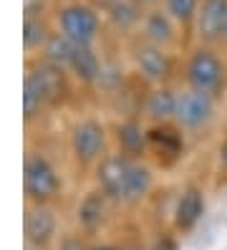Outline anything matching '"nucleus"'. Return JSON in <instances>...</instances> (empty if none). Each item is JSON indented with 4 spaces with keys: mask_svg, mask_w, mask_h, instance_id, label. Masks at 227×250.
<instances>
[{
    "mask_svg": "<svg viewBox=\"0 0 227 250\" xmlns=\"http://www.w3.org/2000/svg\"><path fill=\"white\" fill-rule=\"evenodd\" d=\"M179 86L222 99L227 91V58L222 56V48L205 43L187 46L182 51Z\"/></svg>",
    "mask_w": 227,
    "mask_h": 250,
    "instance_id": "nucleus-2",
    "label": "nucleus"
},
{
    "mask_svg": "<svg viewBox=\"0 0 227 250\" xmlns=\"http://www.w3.org/2000/svg\"><path fill=\"white\" fill-rule=\"evenodd\" d=\"M101 16H103L109 38H114L116 43H124L139 33L144 10L134 0H111V3H106L101 8Z\"/></svg>",
    "mask_w": 227,
    "mask_h": 250,
    "instance_id": "nucleus-15",
    "label": "nucleus"
},
{
    "mask_svg": "<svg viewBox=\"0 0 227 250\" xmlns=\"http://www.w3.org/2000/svg\"><path fill=\"white\" fill-rule=\"evenodd\" d=\"M157 172L159 169L149 159H129L116 200L119 210H134L149 202L157 189Z\"/></svg>",
    "mask_w": 227,
    "mask_h": 250,
    "instance_id": "nucleus-11",
    "label": "nucleus"
},
{
    "mask_svg": "<svg viewBox=\"0 0 227 250\" xmlns=\"http://www.w3.org/2000/svg\"><path fill=\"white\" fill-rule=\"evenodd\" d=\"M202 0H162V8L182 25V31L187 33L189 46H192V28H194V18L200 13Z\"/></svg>",
    "mask_w": 227,
    "mask_h": 250,
    "instance_id": "nucleus-20",
    "label": "nucleus"
},
{
    "mask_svg": "<svg viewBox=\"0 0 227 250\" xmlns=\"http://www.w3.org/2000/svg\"><path fill=\"white\" fill-rule=\"evenodd\" d=\"M66 152L79 172H94L111 152L109 122L99 114H81L66 129Z\"/></svg>",
    "mask_w": 227,
    "mask_h": 250,
    "instance_id": "nucleus-3",
    "label": "nucleus"
},
{
    "mask_svg": "<svg viewBox=\"0 0 227 250\" xmlns=\"http://www.w3.org/2000/svg\"><path fill=\"white\" fill-rule=\"evenodd\" d=\"M136 5H139L142 10H149V8H157V5H162V0H134Z\"/></svg>",
    "mask_w": 227,
    "mask_h": 250,
    "instance_id": "nucleus-25",
    "label": "nucleus"
},
{
    "mask_svg": "<svg viewBox=\"0 0 227 250\" xmlns=\"http://www.w3.org/2000/svg\"><path fill=\"white\" fill-rule=\"evenodd\" d=\"M217 101L220 99H215V96H207L194 89H187V86H179L174 122L187 131V137H200L205 131H209L212 124L217 122Z\"/></svg>",
    "mask_w": 227,
    "mask_h": 250,
    "instance_id": "nucleus-9",
    "label": "nucleus"
},
{
    "mask_svg": "<svg viewBox=\"0 0 227 250\" xmlns=\"http://www.w3.org/2000/svg\"><path fill=\"white\" fill-rule=\"evenodd\" d=\"M217 174H220V180H227V137L217 144Z\"/></svg>",
    "mask_w": 227,
    "mask_h": 250,
    "instance_id": "nucleus-24",
    "label": "nucleus"
},
{
    "mask_svg": "<svg viewBox=\"0 0 227 250\" xmlns=\"http://www.w3.org/2000/svg\"><path fill=\"white\" fill-rule=\"evenodd\" d=\"M91 3H94V5H96V8L101 10V8H103L106 3H111V0H91Z\"/></svg>",
    "mask_w": 227,
    "mask_h": 250,
    "instance_id": "nucleus-26",
    "label": "nucleus"
},
{
    "mask_svg": "<svg viewBox=\"0 0 227 250\" xmlns=\"http://www.w3.org/2000/svg\"><path fill=\"white\" fill-rule=\"evenodd\" d=\"M73 79L66 68H61L43 56L25 58L23 73V122L30 126L43 116L63 109L73 96Z\"/></svg>",
    "mask_w": 227,
    "mask_h": 250,
    "instance_id": "nucleus-1",
    "label": "nucleus"
},
{
    "mask_svg": "<svg viewBox=\"0 0 227 250\" xmlns=\"http://www.w3.org/2000/svg\"><path fill=\"white\" fill-rule=\"evenodd\" d=\"M121 51L129 68L142 76L149 86L159 83H179V66H182V53L169 51L164 46H157L139 33L131 36L129 41L121 43Z\"/></svg>",
    "mask_w": 227,
    "mask_h": 250,
    "instance_id": "nucleus-4",
    "label": "nucleus"
},
{
    "mask_svg": "<svg viewBox=\"0 0 227 250\" xmlns=\"http://www.w3.org/2000/svg\"><path fill=\"white\" fill-rule=\"evenodd\" d=\"M139 36L151 41V43H157V46L177 51V53H182L189 46L187 33L182 31V25L162 5L144 10V18H142V25H139Z\"/></svg>",
    "mask_w": 227,
    "mask_h": 250,
    "instance_id": "nucleus-13",
    "label": "nucleus"
},
{
    "mask_svg": "<svg viewBox=\"0 0 227 250\" xmlns=\"http://www.w3.org/2000/svg\"><path fill=\"white\" fill-rule=\"evenodd\" d=\"M23 195L28 205H58L66 195V180L56 159L36 146L23 154Z\"/></svg>",
    "mask_w": 227,
    "mask_h": 250,
    "instance_id": "nucleus-6",
    "label": "nucleus"
},
{
    "mask_svg": "<svg viewBox=\"0 0 227 250\" xmlns=\"http://www.w3.org/2000/svg\"><path fill=\"white\" fill-rule=\"evenodd\" d=\"M177 96H179V83L151 86L146 99H144V109H142L144 122L146 124L172 122L174 119V111H177Z\"/></svg>",
    "mask_w": 227,
    "mask_h": 250,
    "instance_id": "nucleus-18",
    "label": "nucleus"
},
{
    "mask_svg": "<svg viewBox=\"0 0 227 250\" xmlns=\"http://www.w3.org/2000/svg\"><path fill=\"white\" fill-rule=\"evenodd\" d=\"M73 43L66 38V36H61L58 31H53V36L48 38V43H45V48H43V58L45 61H51V63H56V66H61V68H66L68 66V61H71V56H73Z\"/></svg>",
    "mask_w": 227,
    "mask_h": 250,
    "instance_id": "nucleus-21",
    "label": "nucleus"
},
{
    "mask_svg": "<svg viewBox=\"0 0 227 250\" xmlns=\"http://www.w3.org/2000/svg\"><path fill=\"white\" fill-rule=\"evenodd\" d=\"M116 210L119 208L96 185L88 187L73 208V230L81 232L86 240H99L103 235H109Z\"/></svg>",
    "mask_w": 227,
    "mask_h": 250,
    "instance_id": "nucleus-8",
    "label": "nucleus"
},
{
    "mask_svg": "<svg viewBox=\"0 0 227 250\" xmlns=\"http://www.w3.org/2000/svg\"><path fill=\"white\" fill-rule=\"evenodd\" d=\"M207 212V195L202 185L197 182H187L185 187L177 192L172 210H169V225L174 228L177 235H189L197 225L202 223V217Z\"/></svg>",
    "mask_w": 227,
    "mask_h": 250,
    "instance_id": "nucleus-12",
    "label": "nucleus"
},
{
    "mask_svg": "<svg viewBox=\"0 0 227 250\" xmlns=\"http://www.w3.org/2000/svg\"><path fill=\"white\" fill-rule=\"evenodd\" d=\"M222 48L227 51V23H225V36H222Z\"/></svg>",
    "mask_w": 227,
    "mask_h": 250,
    "instance_id": "nucleus-27",
    "label": "nucleus"
},
{
    "mask_svg": "<svg viewBox=\"0 0 227 250\" xmlns=\"http://www.w3.org/2000/svg\"><path fill=\"white\" fill-rule=\"evenodd\" d=\"M225 23H227V0H202L192 28V43L222 48Z\"/></svg>",
    "mask_w": 227,
    "mask_h": 250,
    "instance_id": "nucleus-17",
    "label": "nucleus"
},
{
    "mask_svg": "<svg viewBox=\"0 0 227 250\" xmlns=\"http://www.w3.org/2000/svg\"><path fill=\"white\" fill-rule=\"evenodd\" d=\"M187 131L174 119L146 124V159L162 172L174 169L187 154Z\"/></svg>",
    "mask_w": 227,
    "mask_h": 250,
    "instance_id": "nucleus-7",
    "label": "nucleus"
},
{
    "mask_svg": "<svg viewBox=\"0 0 227 250\" xmlns=\"http://www.w3.org/2000/svg\"><path fill=\"white\" fill-rule=\"evenodd\" d=\"M51 3H61V0H51Z\"/></svg>",
    "mask_w": 227,
    "mask_h": 250,
    "instance_id": "nucleus-28",
    "label": "nucleus"
},
{
    "mask_svg": "<svg viewBox=\"0 0 227 250\" xmlns=\"http://www.w3.org/2000/svg\"><path fill=\"white\" fill-rule=\"evenodd\" d=\"M103 58H106L103 46H76L66 71L79 89L94 94L103 71Z\"/></svg>",
    "mask_w": 227,
    "mask_h": 250,
    "instance_id": "nucleus-16",
    "label": "nucleus"
},
{
    "mask_svg": "<svg viewBox=\"0 0 227 250\" xmlns=\"http://www.w3.org/2000/svg\"><path fill=\"white\" fill-rule=\"evenodd\" d=\"M109 134L114 152L131 159H146V122L142 116H111Z\"/></svg>",
    "mask_w": 227,
    "mask_h": 250,
    "instance_id": "nucleus-14",
    "label": "nucleus"
},
{
    "mask_svg": "<svg viewBox=\"0 0 227 250\" xmlns=\"http://www.w3.org/2000/svg\"><path fill=\"white\" fill-rule=\"evenodd\" d=\"M179 238L182 235L174 232V228H157L146 240V250H179Z\"/></svg>",
    "mask_w": 227,
    "mask_h": 250,
    "instance_id": "nucleus-22",
    "label": "nucleus"
},
{
    "mask_svg": "<svg viewBox=\"0 0 227 250\" xmlns=\"http://www.w3.org/2000/svg\"><path fill=\"white\" fill-rule=\"evenodd\" d=\"M53 28L73 46H103L109 33L101 10L91 0H61L51 10Z\"/></svg>",
    "mask_w": 227,
    "mask_h": 250,
    "instance_id": "nucleus-5",
    "label": "nucleus"
},
{
    "mask_svg": "<svg viewBox=\"0 0 227 250\" xmlns=\"http://www.w3.org/2000/svg\"><path fill=\"white\" fill-rule=\"evenodd\" d=\"M63 235L56 205H28L23 215V248L25 250H53Z\"/></svg>",
    "mask_w": 227,
    "mask_h": 250,
    "instance_id": "nucleus-10",
    "label": "nucleus"
},
{
    "mask_svg": "<svg viewBox=\"0 0 227 250\" xmlns=\"http://www.w3.org/2000/svg\"><path fill=\"white\" fill-rule=\"evenodd\" d=\"M53 10V8H51ZM51 10H41V13H23V51L25 58L41 56L48 38L53 36V18Z\"/></svg>",
    "mask_w": 227,
    "mask_h": 250,
    "instance_id": "nucleus-19",
    "label": "nucleus"
},
{
    "mask_svg": "<svg viewBox=\"0 0 227 250\" xmlns=\"http://www.w3.org/2000/svg\"><path fill=\"white\" fill-rule=\"evenodd\" d=\"M53 250H91V240H86L81 232L68 230V232H63L58 238V243H56Z\"/></svg>",
    "mask_w": 227,
    "mask_h": 250,
    "instance_id": "nucleus-23",
    "label": "nucleus"
}]
</instances>
